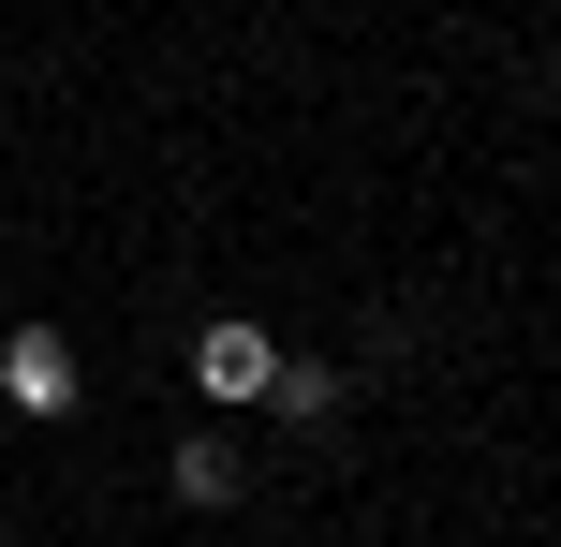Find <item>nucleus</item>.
Here are the masks:
<instances>
[{
  "instance_id": "2",
  "label": "nucleus",
  "mask_w": 561,
  "mask_h": 547,
  "mask_svg": "<svg viewBox=\"0 0 561 547\" xmlns=\"http://www.w3.org/2000/svg\"><path fill=\"white\" fill-rule=\"evenodd\" d=\"M193 385H207V400H266V385H280V341H266L252 311L193 326Z\"/></svg>"
},
{
  "instance_id": "1",
  "label": "nucleus",
  "mask_w": 561,
  "mask_h": 547,
  "mask_svg": "<svg viewBox=\"0 0 561 547\" xmlns=\"http://www.w3.org/2000/svg\"><path fill=\"white\" fill-rule=\"evenodd\" d=\"M0 400H15L30 430H59V414L89 400V355L59 341V326H15V341H0Z\"/></svg>"
},
{
  "instance_id": "3",
  "label": "nucleus",
  "mask_w": 561,
  "mask_h": 547,
  "mask_svg": "<svg viewBox=\"0 0 561 547\" xmlns=\"http://www.w3.org/2000/svg\"><path fill=\"white\" fill-rule=\"evenodd\" d=\"M163 489L193 503V518H222V503H237V444H222V430H193V444L163 459Z\"/></svg>"
},
{
  "instance_id": "4",
  "label": "nucleus",
  "mask_w": 561,
  "mask_h": 547,
  "mask_svg": "<svg viewBox=\"0 0 561 547\" xmlns=\"http://www.w3.org/2000/svg\"><path fill=\"white\" fill-rule=\"evenodd\" d=\"M340 400H355V385H340L325 355H280V385H266V414H280V430H325Z\"/></svg>"
}]
</instances>
